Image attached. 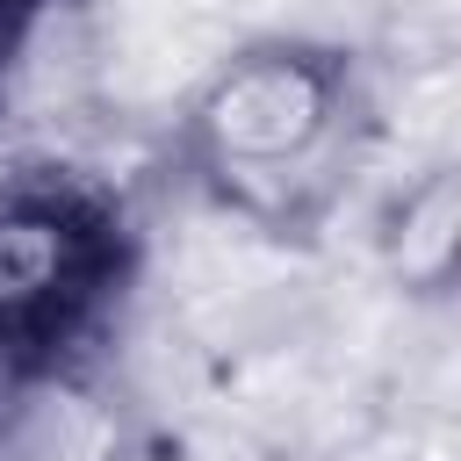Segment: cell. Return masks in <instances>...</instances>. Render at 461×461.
<instances>
[{
	"instance_id": "3957f363",
	"label": "cell",
	"mask_w": 461,
	"mask_h": 461,
	"mask_svg": "<svg viewBox=\"0 0 461 461\" xmlns=\"http://www.w3.org/2000/svg\"><path fill=\"white\" fill-rule=\"evenodd\" d=\"M36 7H43V0H0V79H7V65H14L29 22H36Z\"/></svg>"
},
{
	"instance_id": "7a4b0ae2",
	"label": "cell",
	"mask_w": 461,
	"mask_h": 461,
	"mask_svg": "<svg viewBox=\"0 0 461 461\" xmlns=\"http://www.w3.org/2000/svg\"><path fill=\"white\" fill-rule=\"evenodd\" d=\"M324 115H331V72L303 58H259L238 79H223L209 130H216V151L238 166H281V158L295 166L324 137Z\"/></svg>"
},
{
	"instance_id": "6da1fadb",
	"label": "cell",
	"mask_w": 461,
	"mask_h": 461,
	"mask_svg": "<svg viewBox=\"0 0 461 461\" xmlns=\"http://www.w3.org/2000/svg\"><path fill=\"white\" fill-rule=\"evenodd\" d=\"M115 209L58 166L0 173V360L65 346L115 274Z\"/></svg>"
}]
</instances>
